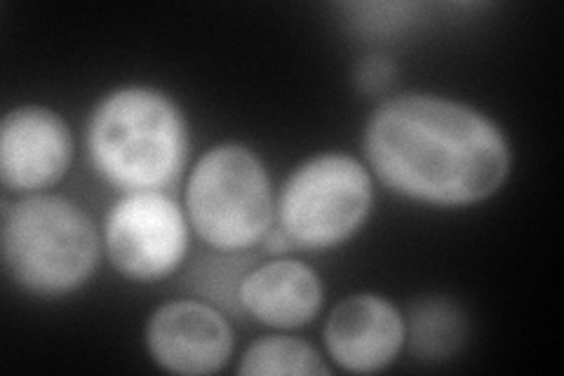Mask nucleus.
<instances>
[{"mask_svg": "<svg viewBox=\"0 0 564 376\" xmlns=\"http://www.w3.org/2000/svg\"><path fill=\"white\" fill-rule=\"evenodd\" d=\"M144 339L153 363L172 374H215L234 353V330L226 315L203 301L163 303L149 318Z\"/></svg>", "mask_w": 564, "mask_h": 376, "instance_id": "obj_7", "label": "nucleus"}, {"mask_svg": "<svg viewBox=\"0 0 564 376\" xmlns=\"http://www.w3.org/2000/svg\"><path fill=\"white\" fill-rule=\"evenodd\" d=\"M221 257H205L196 261L191 271L193 290L217 303L219 309L240 313L238 290L245 273L250 271L247 264L242 266V253H219Z\"/></svg>", "mask_w": 564, "mask_h": 376, "instance_id": "obj_13", "label": "nucleus"}, {"mask_svg": "<svg viewBox=\"0 0 564 376\" xmlns=\"http://www.w3.org/2000/svg\"><path fill=\"white\" fill-rule=\"evenodd\" d=\"M362 147L388 189L435 207L482 203L510 172V144L499 125L468 104L435 95L379 104Z\"/></svg>", "mask_w": 564, "mask_h": 376, "instance_id": "obj_1", "label": "nucleus"}, {"mask_svg": "<svg viewBox=\"0 0 564 376\" xmlns=\"http://www.w3.org/2000/svg\"><path fill=\"white\" fill-rule=\"evenodd\" d=\"M238 374L247 376H317L332 374L308 342L296 336H261L245 351Z\"/></svg>", "mask_w": 564, "mask_h": 376, "instance_id": "obj_12", "label": "nucleus"}, {"mask_svg": "<svg viewBox=\"0 0 564 376\" xmlns=\"http://www.w3.org/2000/svg\"><path fill=\"white\" fill-rule=\"evenodd\" d=\"M323 282L311 266L273 259L245 273L238 301L242 313L273 330H299L323 309Z\"/></svg>", "mask_w": 564, "mask_h": 376, "instance_id": "obj_10", "label": "nucleus"}, {"mask_svg": "<svg viewBox=\"0 0 564 376\" xmlns=\"http://www.w3.org/2000/svg\"><path fill=\"white\" fill-rule=\"evenodd\" d=\"M395 71H398V66L388 57H383V55L367 57L356 68L358 87L362 89V93H367V95L381 93V89H386V85L393 80Z\"/></svg>", "mask_w": 564, "mask_h": 376, "instance_id": "obj_14", "label": "nucleus"}, {"mask_svg": "<svg viewBox=\"0 0 564 376\" xmlns=\"http://www.w3.org/2000/svg\"><path fill=\"white\" fill-rule=\"evenodd\" d=\"M369 170L348 153H321L299 165L280 191L278 228L294 249L323 253L356 236L372 212Z\"/></svg>", "mask_w": 564, "mask_h": 376, "instance_id": "obj_5", "label": "nucleus"}, {"mask_svg": "<svg viewBox=\"0 0 564 376\" xmlns=\"http://www.w3.org/2000/svg\"><path fill=\"white\" fill-rule=\"evenodd\" d=\"M87 155L106 184L122 193L161 191L188 160V125L161 89L130 85L106 95L87 120Z\"/></svg>", "mask_w": 564, "mask_h": 376, "instance_id": "obj_2", "label": "nucleus"}, {"mask_svg": "<svg viewBox=\"0 0 564 376\" xmlns=\"http://www.w3.org/2000/svg\"><path fill=\"white\" fill-rule=\"evenodd\" d=\"M184 201L191 228L215 253H247L273 228L267 165L242 144L209 149L191 170Z\"/></svg>", "mask_w": 564, "mask_h": 376, "instance_id": "obj_4", "label": "nucleus"}, {"mask_svg": "<svg viewBox=\"0 0 564 376\" xmlns=\"http://www.w3.org/2000/svg\"><path fill=\"white\" fill-rule=\"evenodd\" d=\"M263 240H267V249H269V253L271 255H288L290 253V249H294V245L290 243V238L285 236V233H282L278 226L275 228H271L269 233H267V238H263Z\"/></svg>", "mask_w": 564, "mask_h": 376, "instance_id": "obj_15", "label": "nucleus"}, {"mask_svg": "<svg viewBox=\"0 0 564 376\" xmlns=\"http://www.w3.org/2000/svg\"><path fill=\"white\" fill-rule=\"evenodd\" d=\"M104 247L128 280H165L186 259L188 219L163 191L126 193L106 214Z\"/></svg>", "mask_w": 564, "mask_h": 376, "instance_id": "obj_6", "label": "nucleus"}, {"mask_svg": "<svg viewBox=\"0 0 564 376\" xmlns=\"http://www.w3.org/2000/svg\"><path fill=\"white\" fill-rule=\"evenodd\" d=\"M74 160V137L59 114L20 106L0 125V179L17 193H41L59 184Z\"/></svg>", "mask_w": 564, "mask_h": 376, "instance_id": "obj_8", "label": "nucleus"}, {"mask_svg": "<svg viewBox=\"0 0 564 376\" xmlns=\"http://www.w3.org/2000/svg\"><path fill=\"white\" fill-rule=\"evenodd\" d=\"M410 346L423 361H443L458 351L466 336V322L447 299H423L410 311Z\"/></svg>", "mask_w": 564, "mask_h": 376, "instance_id": "obj_11", "label": "nucleus"}, {"mask_svg": "<svg viewBox=\"0 0 564 376\" xmlns=\"http://www.w3.org/2000/svg\"><path fill=\"white\" fill-rule=\"evenodd\" d=\"M323 339L341 369L375 374L395 363L408 342V322L386 297L350 294L329 313Z\"/></svg>", "mask_w": 564, "mask_h": 376, "instance_id": "obj_9", "label": "nucleus"}, {"mask_svg": "<svg viewBox=\"0 0 564 376\" xmlns=\"http://www.w3.org/2000/svg\"><path fill=\"white\" fill-rule=\"evenodd\" d=\"M99 233L87 212L62 195L31 193L3 207V261L35 297L80 290L99 266Z\"/></svg>", "mask_w": 564, "mask_h": 376, "instance_id": "obj_3", "label": "nucleus"}]
</instances>
